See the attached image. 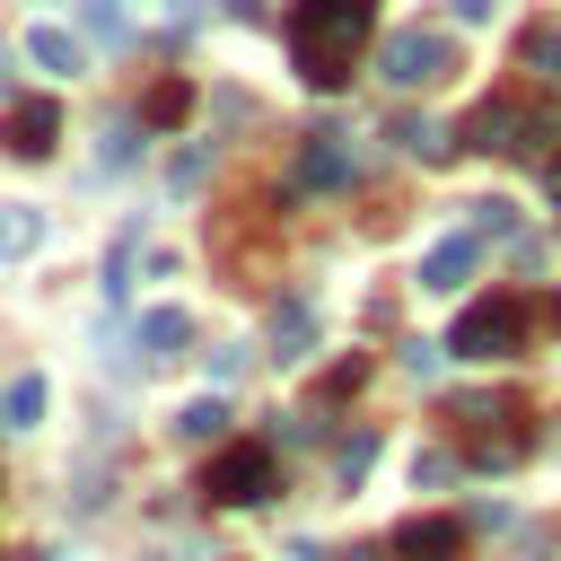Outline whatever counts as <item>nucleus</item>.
Instances as JSON below:
<instances>
[{
	"label": "nucleus",
	"mask_w": 561,
	"mask_h": 561,
	"mask_svg": "<svg viewBox=\"0 0 561 561\" xmlns=\"http://www.w3.org/2000/svg\"><path fill=\"white\" fill-rule=\"evenodd\" d=\"M368 44H377V9L368 0H298L289 9V61H298L307 88H351Z\"/></svg>",
	"instance_id": "nucleus-1"
},
{
	"label": "nucleus",
	"mask_w": 561,
	"mask_h": 561,
	"mask_svg": "<svg viewBox=\"0 0 561 561\" xmlns=\"http://www.w3.org/2000/svg\"><path fill=\"white\" fill-rule=\"evenodd\" d=\"M272 491H280V465H272L263 438H228V447H210V465H202V500H219V508H263Z\"/></svg>",
	"instance_id": "nucleus-2"
},
{
	"label": "nucleus",
	"mask_w": 561,
	"mask_h": 561,
	"mask_svg": "<svg viewBox=\"0 0 561 561\" xmlns=\"http://www.w3.org/2000/svg\"><path fill=\"white\" fill-rule=\"evenodd\" d=\"M526 333H535L526 298H473V307L456 316L447 351H456V359H517V351H526Z\"/></svg>",
	"instance_id": "nucleus-3"
},
{
	"label": "nucleus",
	"mask_w": 561,
	"mask_h": 561,
	"mask_svg": "<svg viewBox=\"0 0 561 561\" xmlns=\"http://www.w3.org/2000/svg\"><path fill=\"white\" fill-rule=\"evenodd\" d=\"M438 70H456L447 35H430V26H403V35H386V79H394V88H430Z\"/></svg>",
	"instance_id": "nucleus-4"
},
{
	"label": "nucleus",
	"mask_w": 561,
	"mask_h": 561,
	"mask_svg": "<svg viewBox=\"0 0 561 561\" xmlns=\"http://www.w3.org/2000/svg\"><path fill=\"white\" fill-rule=\"evenodd\" d=\"M53 140H61V105L53 96H18L0 114V149L9 158H53Z\"/></svg>",
	"instance_id": "nucleus-5"
},
{
	"label": "nucleus",
	"mask_w": 561,
	"mask_h": 561,
	"mask_svg": "<svg viewBox=\"0 0 561 561\" xmlns=\"http://www.w3.org/2000/svg\"><path fill=\"white\" fill-rule=\"evenodd\" d=\"M386 561H465V526L456 517H403L394 526V543H386Z\"/></svg>",
	"instance_id": "nucleus-6"
},
{
	"label": "nucleus",
	"mask_w": 561,
	"mask_h": 561,
	"mask_svg": "<svg viewBox=\"0 0 561 561\" xmlns=\"http://www.w3.org/2000/svg\"><path fill=\"white\" fill-rule=\"evenodd\" d=\"M26 61H35L44 79H79V70H88V35H70V26H44V18H35V26H26Z\"/></svg>",
	"instance_id": "nucleus-7"
},
{
	"label": "nucleus",
	"mask_w": 561,
	"mask_h": 561,
	"mask_svg": "<svg viewBox=\"0 0 561 561\" xmlns=\"http://www.w3.org/2000/svg\"><path fill=\"white\" fill-rule=\"evenodd\" d=\"M289 184H298V193H333V184H351V149H342V131H316V140L298 149Z\"/></svg>",
	"instance_id": "nucleus-8"
},
{
	"label": "nucleus",
	"mask_w": 561,
	"mask_h": 561,
	"mask_svg": "<svg viewBox=\"0 0 561 561\" xmlns=\"http://www.w3.org/2000/svg\"><path fill=\"white\" fill-rule=\"evenodd\" d=\"M307 351H316V298L280 289L272 298V359H307Z\"/></svg>",
	"instance_id": "nucleus-9"
},
{
	"label": "nucleus",
	"mask_w": 561,
	"mask_h": 561,
	"mask_svg": "<svg viewBox=\"0 0 561 561\" xmlns=\"http://www.w3.org/2000/svg\"><path fill=\"white\" fill-rule=\"evenodd\" d=\"M473 263H482V237H438V245L421 254V289H438V298H447Z\"/></svg>",
	"instance_id": "nucleus-10"
},
{
	"label": "nucleus",
	"mask_w": 561,
	"mask_h": 561,
	"mask_svg": "<svg viewBox=\"0 0 561 561\" xmlns=\"http://www.w3.org/2000/svg\"><path fill=\"white\" fill-rule=\"evenodd\" d=\"M465 412H473V421H517V403H508V394H473ZM517 447H526V430H500V438H482V447H473V465H508Z\"/></svg>",
	"instance_id": "nucleus-11"
},
{
	"label": "nucleus",
	"mask_w": 561,
	"mask_h": 561,
	"mask_svg": "<svg viewBox=\"0 0 561 561\" xmlns=\"http://www.w3.org/2000/svg\"><path fill=\"white\" fill-rule=\"evenodd\" d=\"M184 342H193V324H184V307H149V316H140V351H149V359H175Z\"/></svg>",
	"instance_id": "nucleus-12"
},
{
	"label": "nucleus",
	"mask_w": 561,
	"mask_h": 561,
	"mask_svg": "<svg viewBox=\"0 0 561 561\" xmlns=\"http://www.w3.org/2000/svg\"><path fill=\"white\" fill-rule=\"evenodd\" d=\"M35 245H44V210L0 202V263H18V254H35Z\"/></svg>",
	"instance_id": "nucleus-13"
},
{
	"label": "nucleus",
	"mask_w": 561,
	"mask_h": 561,
	"mask_svg": "<svg viewBox=\"0 0 561 561\" xmlns=\"http://www.w3.org/2000/svg\"><path fill=\"white\" fill-rule=\"evenodd\" d=\"M44 421V377H9L0 386V430H35Z\"/></svg>",
	"instance_id": "nucleus-14"
},
{
	"label": "nucleus",
	"mask_w": 561,
	"mask_h": 561,
	"mask_svg": "<svg viewBox=\"0 0 561 561\" xmlns=\"http://www.w3.org/2000/svg\"><path fill=\"white\" fill-rule=\"evenodd\" d=\"M79 35L88 44H131V9L123 0H79Z\"/></svg>",
	"instance_id": "nucleus-15"
},
{
	"label": "nucleus",
	"mask_w": 561,
	"mask_h": 561,
	"mask_svg": "<svg viewBox=\"0 0 561 561\" xmlns=\"http://www.w3.org/2000/svg\"><path fill=\"white\" fill-rule=\"evenodd\" d=\"M219 430H228V403H219V394H202V403H184V412H175V438H202V447H210Z\"/></svg>",
	"instance_id": "nucleus-16"
},
{
	"label": "nucleus",
	"mask_w": 561,
	"mask_h": 561,
	"mask_svg": "<svg viewBox=\"0 0 561 561\" xmlns=\"http://www.w3.org/2000/svg\"><path fill=\"white\" fill-rule=\"evenodd\" d=\"M184 105H193L184 79H158V88H149V123H184Z\"/></svg>",
	"instance_id": "nucleus-17"
},
{
	"label": "nucleus",
	"mask_w": 561,
	"mask_h": 561,
	"mask_svg": "<svg viewBox=\"0 0 561 561\" xmlns=\"http://www.w3.org/2000/svg\"><path fill=\"white\" fill-rule=\"evenodd\" d=\"M517 61H543V79H561V35H552V26H526Z\"/></svg>",
	"instance_id": "nucleus-18"
},
{
	"label": "nucleus",
	"mask_w": 561,
	"mask_h": 561,
	"mask_svg": "<svg viewBox=\"0 0 561 561\" xmlns=\"http://www.w3.org/2000/svg\"><path fill=\"white\" fill-rule=\"evenodd\" d=\"M131 158H140V131H131V123H123V131H105V175H123Z\"/></svg>",
	"instance_id": "nucleus-19"
},
{
	"label": "nucleus",
	"mask_w": 561,
	"mask_h": 561,
	"mask_svg": "<svg viewBox=\"0 0 561 561\" xmlns=\"http://www.w3.org/2000/svg\"><path fill=\"white\" fill-rule=\"evenodd\" d=\"M167 184H175V193H193V184H202V149H184V158L167 167Z\"/></svg>",
	"instance_id": "nucleus-20"
},
{
	"label": "nucleus",
	"mask_w": 561,
	"mask_h": 561,
	"mask_svg": "<svg viewBox=\"0 0 561 561\" xmlns=\"http://www.w3.org/2000/svg\"><path fill=\"white\" fill-rule=\"evenodd\" d=\"M0 96H9V70H0Z\"/></svg>",
	"instance_id": "nucleus-21"
}]
</instances>
